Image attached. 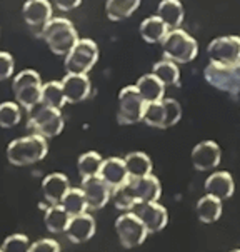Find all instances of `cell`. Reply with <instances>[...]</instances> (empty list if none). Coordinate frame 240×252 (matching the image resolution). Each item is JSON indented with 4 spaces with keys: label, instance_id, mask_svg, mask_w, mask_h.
<instances>
[{
    "label": "cell",
    "instance_id": "obj_24",
    "mask_svg": "<svg viewBox=\"0 0 240 252\" xmlns=\"http://www.w3.org/2000/svg\"><path fill=\"white\" fill-rule=\"evenodd\" d=\"M70 219H72V216L63 209L62 204H50V207L45 211L44 224L49 232L60 234L67 230Z\"/></svg>",
    "mask_w": 240,
    "mask_h": 252
},
{
    "label": "cell",
    "instance_id": "obj_26",
    "mask_svg": "<svg viewBox=\"0 0 240 252\" xmlns=\"http://www.w3.org/2000/svg\"><path fill=\"white\" fill-rule=\"evenodd\" d=\"M157 15L169 25V29H179L183 22V7L180 0H162L158 3Z\"/></svg>",
    "mask_w": 240,
    "mask_h": 252
},
{
    "label": "cell",
    "instance_id": "obj_35",
    "mask_svg": "<svg viewBox=\"0 0 240 252\" xmlns=\"http://www.w3.org/2000/svg\"><path fill=\"white\" fill-rule=\"evenodd\" d=\"M29 244L30 242L27 236H24V234H12V236H8L5 241H3L0 251L2 252H25V251H30Z\"/></svg>",
    "mask_w": 240,
    "mask_h": 252
},
{
    "label": "cell",
    "instance_id": "obj_12",
    "mask_svg": "<svg viewBox=\"0 0 240 252\" xmlns=\"http://www.w3.org/2000/svg\"><path fill=\"white\" fill-rule=\"evenodd\" d=\"M134 212L140 217V220L145 224L149 234L160 232L162 229H165L167 222H169V214L167 209L162 204L155 202H140L137 204Z\"/></svg>",
    "mask_w": 240,
    "mask_h": 252
},
{
    "label": "cell",
    "instance_id": "obj_21",
    "mask_svg": "<svg viewBox=\"0 0 240 252\" xmlns=\"http://www.w3.org/2000/svg\"><path fill=\"white\" fill-rule=\"evenodd\" d=\"M169 25L162 20L160 15H152L140 24V35L147 44H158L169 33Z\"/></svg>",
    "mask_w": 240,
    "mask_h": 252
},
{
    "label": "cell",
    "instance_id": "obj_25",
    "mask_svg": "<svg viewBox=\"0 0 240 252\" xmlns=\"http://www.w3.org/2000/svg\"><path fill=\"white\" fill-rule=\"evenodd\" d=\"M140 0H107L105 14L112 22H120V20L128 19L139 8Z\"/></svg>",
    "mask_w": 240,
    "mask_h": 252
},
{
    "label": "cell",
    "instance_id": "obj_28",
    "mask_svg": "<svg viewBox=\"0 0 240 252\" xmlns=\"http://www.w3.org/2000/svg\"><path fill=\"white\" fill-rule=\"evenodd\" d=\"M128 177H145L152 174V160L144 152H130L125 156Z\"/></svg>",
    "mask_w": 240,
    "mask_h": 252
},
{
    "label": "cell",
    "instance_id": "obj_5",
    "mask_svg": "<svg viewBox=\"0 0 240 252\" xmlns=\"http://www.w3.org/2000/svg\"><path fill=\"white\" fill-rule=\"evenodd\" d=\"M149 102L139 92L137 85H127L119 92L117 122L120 126H134L144 121V114Z\"/></svg>",
    "mask_w": 240,
    "mask_h": 252
},
{
    "label": "cell",
    "instance_id": "obj_10",
    "mask_svg": "<svg viewBox=\"0 0 240 252\" xmlns=\"http://www.w3.org/2000/svg\"><path fill=\"white\" fill-rule=\"evenodd\" d=\"M207 54L212 62L237 63L240 62V37L225 35L217 37L207 47Z\"/></svg>",
    "mask_w": 240,
    "mask_h": 252
},
{
    "label": "cell",
    "instance_id": "obj_33",
    "mask_svg": "<svg viewBox=\"0 0 240 252\" xmlns=\"http://www.w3.org/2000/svg\"><path fill=\"white\" fill-rule=\"evenodd\" d=\"M152 70L165 85H177L180 82V70L177 67V62L170 61V59H164V61L153 63Z\"/></svg>",
    "mask_w": 240,
    "mask_h": 252
},
{
    "label": "cell",
    "instance_id": "obj_14",
    "mask_svg": "<svg viewBox=\"0 0 240 252\" xmlns=\"http://www.w3.org/2000/svg\"><path fill=\"white\" fill-rule=\"evenodd\" d=\"M62 87L68 104H79V102L87 99L92 92V85H90L87 74L67 72V75L62 79Z\"/></svg>",
    "mask_w": 240,
    "mask_h": 252
},
{
    "label": "cell",
    "instance_id": "obj_16",
    "mask_svg": "<svg viewBox=\"0 0 240 252\" xmlns=\"http://www.w3.org/2000/svg\"><path fill=\"white\" fill-rule=\"evenodd\" d=\"M24 20L30 27H45L52 20V3L49 0H27L22 8Z\"/></svg>",
    "mask_w": 240,
    "mask_h": 252
},
{
    "label": "cell",
    "instance_id": "obj_13",
    "mask_svg": "<svg viewBox=\"0 0 240 252\" xmlns=\"http://www.w3.org/2000/svg\"><path fill=\"white\" fill-rule=\"evenodd\" d=\"M222 160V151L213 140H204L192 151V164L200 172L215 169Z\"/></svg>",
    "mask_w": 240,
    "mask_h": 252
},
{
    "label": "cell",
    "instance_id": "obj_20",
    "mask_svg": "<svg viewBox=\"0 0 240 252\" xmlns=\"http://www.w3.org/2000/svg\"><path fill=\"white\" fill-rule=\"evenodd\" d=\"M205 190H207V194H212L220 200H225L234 195V190H235L234 179L229 172H225V170L213 172L212 176H209L207 181H205Z\"/></svg>",
    "mask_w": 240,
    "mask_h": 252
},
{
    "label": "cell",
    "instance_id": "obj_8",
    "mask_svg": "<svg viewBox=\"0 0 240 252\" xmlns=\"http://www.w3.org/2000/svg\"><path fill=\"white\" fill-rule=\"evenodd\" d=\"M98 61V47L90 38H79L65 57V70L74 74H89Z\"/></svg>",
    "mask_w": 240,
    "mask_h": 252
},
{
    "label": "cell",
    "instance_id": "obj_4",
    "mask_svg": "<svg viewBox=\"0 0 240 252\" xmlns=\"http://www.w3.org/2000/svg\"><path fill=\"white\" fill-rule=\"evenodd\" d=\"M205 80L217 91L237 95L240 92V62L237 63H218L212 62L204 70Z\"/></svg>",
    "mask_w": 240,
    "mask_h": 252
},
{
    "label": "cell",
    "instance_id": "obj_23",
    "mask_svg": "<svg viewBox=\"0 0 240 252\" xmlns=\"http://www.w3.org/2000/svg\"><path fill=\"white\" fill-rule=\"evenodd\" d=\"M137 89L142 94V97L147 102H157L162 100L165 95V84L153 74H145L137 80Z\"/></svg>",
    "mask_w": 240,
    "mask_h": 252
},
{
    "label": "cell",
    "instance_id": "obj_2",
    "mask_svg": "<svg viewBox=\"0 0 240 252\" xmlns=\"http://www.w3.org/2000/svg\"><path fill=\"white\" fill-rule=\"evenodd\" d=\"M42 37L55 55H67L79 40L74 24L62 17L49 20L42 29Z\"/></svg>",
    "mask_w": 240,
    "mask_h": 252
},
{
    "label": "cell",
    "instance_id": "obj_17",
    "mask_svg": "<svg viewBox=\"0 0 240 252\" xmlns=\"http://www.w3.org/2000/svg\"><path fill=\"white\" fill-rule=\"evenodd\" d=\"M68 189H70V182H68V177L62 172L49 174L42 181V192H44V197L49 204H60Z\"/></svg>",
    "mask_w": 240,
    "mask_h": 252
},
{
    "label": "cell",
    "instance_id": "obj_37",
    "mask_svg": "<svg viewBox=\"0 0 240 252\" xmlns=\"http://www.w3.org/2000/svg\"><path fill=\"white\" fill-rule=\"evenodd\" d=\"M15 69V62L8 52H0V79L7 80L10 79Z\"/></svg>",
    "mask_w": 240,
    "mask_h": 252
},
{
    "label": "cell",
    "instance_id": "obj_39",
    "mask_svg": "<svg viewBox=\"0 0 240 252\" xmlns=\"http://www.w3.org/2000/svg\"><path fill=\"white\" fill-rule=\"evenodd\" d=\"M82 3V0H55V5L62 12H70Z\"/></svg>",
    "mask_w": 240,
    "mask_h": 252
},
{
    "label": "cell",
    "instance_id": "obj_18",
    "mask_svg": "<svg viewBox=\"0 0 240 252\" xmlns=\"http://www.w3.org/2000/svg\"><path fill=\"white\" fill-rule=\"evenodd\" d=\"M98 177L104 179L112 189L122 186V184L128 179L125 159H119V157H109V159H105L102 162Z\"/></svg>",
    "mask_w": 240,
    "mask_h": 252
},
{
    "label": "cell",
    "instance_id": "obj_30",
    "mask_svg": "<svg viewBox=\"0 0 240 252\" xmlns=\"http://www.w3.org/2000/svg\"><path fill=\"white\" fill-rule=\"evenodd\" d=\"M144 124L155 129H169L167 127V107L164 99L157 102H149L144 114Z\"/></svg>",
    "mask_w": 240,
    "mask_h": 252
},
{
    "label": "cell",
    "instance_id": "obj_9",
    "mask_svg": "<svg viewBox=\"0 0 240 252\" xmlns=\"http://www.w3.org/2000/svg\"><path fill=\"white\" fill-rule=\"evenodd\" d=\"M115 230H117L120 244L125 249H134V247L142 246L149 234L145 224L135 212H127V214L120 216L115 220Z\"/></svg>",
    "mask_w": 240,
    "mask_h": 252
},
{
    "label": "cell",
    "instance_id": "obj_3",
    "mask_svg": "<svg viewBox=\"0 0 240 252\" xmlns=\"http://www.w3.org/2000/svg\"><path fill=\"white\" fill-rule=\"evenodd\" d=\"M162 49H164L165 59H170L177 63L192 62L199 54L197 40L182 29H170L162 40Z\"/></svg>",
    "mask_w": 240,
    "mask_h": 252
},
{
    "label": "cell",
    "instance_id": "obj_6",
    "mask_svg": "<svg viewBox=\"0 0 240 252\" xmlns=\"http://www.w3.org/2000/svg\"><path fill=\"white\" fill-rule=\"evenodd\" d=\"M42 87L44 85H42L40 75L32 69L17 74L12 82V91L15 94L17 102L29 112L42 102Z\"/></svg>",
    "mask_w": 240,
    "mask_h": 252
},
{
    "label": "cell",
    "instance_id": "obj_38",
    "mask_svg": "<svg viewBox=\"0 0 240 252\" xmlns=\"http://www.w3.org/2000/svg\"><path fill=\"white\" fill-rule=\"evenodd\" d=\"M60 246L54 239H40L30 246V252H59Z\"/></svg>",
    "mask_w": 240,
    "mask_h": 252
},
{
    "label": "cell",
    "instance_id": "obj_36",
    "mask_svg": "<svg viewBox=\"0 0 240 252\" xmlns=\"http://www.w3.org/2000/svg\"><path fill=\"white\" fill-rule=\"evenodd\" d=\"M164 104L167 107V127H172L182 119V107L175 99H164Z\"/></svg>",
    "mask_w": 240,
    "mask_h": 252
},
{
    "label": "cell",
    "instance_id": "obj_32",
    "mask_svg": "<svg viewBox=\"0 0 240 252\" xmlns=\"http://www.w3.org/2000/svg\"><path fill=\"white\" fill-rule=\"evenodd\" d=\"M42 104L55 109H62L67 104V97L63 92L62 82H47L42 87Z\"/></svg>",
    "mask_w": 240,
    "mask_h": 252
},
{
    "label": "cell",
    "instance_id": "obj_19",
    "mask_svg": "<svg viewBox=\"0 0 240 252\" xmlns=\"http://www.w3.org/2000/svg\"><path fill=\"white\" fill-rule=\"evenodd\" d=\"M130 182L134 186L137 200L140 202H155L162 195V186L158 179L152 174L145 177H130Z\"/></svg>",
    "mask_w": 240,
    "mask_h": 252
},
{
    "label": "cell",
    "instance_id": "obj_27",
    "mask_svg": "<svg viewBox=\"0 0 240 252\" xmlns=\"http://www.w3.org/2000/svg\"><path fill=\"white\" fill-rule=\"evenodd\" d=\"M112 199H114L115 207L120 209V211H132V209H135V206L139 204V200H137V195H135L134 186H132V182H130V177H128L122 186L112 189Z\"/></svg>",
    "mask_w": 240,
    "mask_h": 252
},
{
    "label": "cell",
    "instance_id": "obj_7",
    "mask_svg": "<svg viewBox=\"0 0 240 252\" xmlns=\"http://www.w3.org/2000/svg\"><path fill=\"white\" fill-rule=\"evenodd\" d=\"M27 129L44 137H57L63 130V117L60 114V109L50 107L40 102L37 107L30 110Z\"/></svg>",
    "mask_w": 240,
    "mask_h": 252
},
{
    "label": "cell",
    "instance_id": "obj_34",
    "mask_svg": "<svg viewBox=\"0 0 240 252\" xmlns=\"http://www.w3.org/2000/svg\"><path fill=\"white\" fill-rule=\"evenodd\" d=\"M20 117H22L20 115V107L15 102H3L0 105V126L3 129L15 127L20 122Z\"/></svg>",
    "mask_w": 240,
    "mask_h": 252
},
{
    "label": "cell",
    "instance_id": "obj_22",
    "mask_svg": "<svg viewBox=\"0 0 240 252\" xmlns=\"http://www.w3.org/2000/svg\"><path fill=\"white\" fill-rule=\"evenodd\" d=\"M197 217L204 224H212L220 219L222 216V200L212 194H207L197 200Z\"/></svg>",
    "mask_w": 240,
    "mask_h": 252
},
{
    "label": "cell",
    "instance_id": "obj_15",
    "mask_svg": "<svg viewBox=\"0 0 240 252\" xmlns=\"http://www.w3.org/2000/svg\"><path fill=\"white\" fill-rule=\"evenodd\" d=\"M95 229H97L95 219L90 214H87V212H84V214L72 217L70 222H68L65 234L68 241L74 242V244H84V242H87L93 237Z\"/></svg>",
    "mask_w": 240,
    "mask_h": 252
},
{
    "label": "cell",
    "instance_id": "obj_1",
    "mask_svg": "<svg viewBox=\"0 0 240 252\" xmlns=\"http://www.w3.org/2000/svg\"><path fill=\"white\" fill-rule=\"evenodd\" d=\"M47 137L38 134L27 135V137L15 139L8 144L7 147V159L12 165L24 167V165H32L42 160L49 152V144Z\"/></svg>",
    "mask_w": 240,
    "mask_h": 252
},
{
    "label": "cell",
    "instance_id": "obj_31",
    "mask_svg": "<svg viewBox=\"0 0 240 252\" xmlns=\"http://www.w3.org/2000/svg\"><path fill=\"white\" fill-rule=\"evenodd\" d=\"M102 162H104L102 156L97 152H93V151L82 154V156L79 157V160H77V170H79V176L82 179L98 176L100 167H102Z\"/></svg>",
    "mask_w": 240,
    "mask_h": 252
},
{
    "label": "cell",
    "instance_id": "obj_11",
    "mask_svg": "<svg viewBox=\"0 0 240 252\" xmlns=\"http://www.w3.org/2000/svg\"><path fill=\"white\" fill-rule=\"evenodd\" d=\"M82 189L85 197H87L90 211H100V209H104L109 204L110 197H112V187L98 176L82 179Z\"/></svg>",
    "mask_w": 240,
    "mask_h": 252
},
{
    "label": "cell",
    "instance_id": "obj_29",
    "mask_svg": "<svg viewBox=\"0 0 240 252\" xmlns=\"http://www.w3.org/2000/svg\"><path fill=\"white\" fill-rule=\"evenodd\" d=\"M60 204H62L63 209H65L72 217L84 214V212H87V209H89V202L84 194V189H77V187H70Z\"/></svg>",
    "mask_w": 240,
    "mask_h": 252
}]
</instances>
